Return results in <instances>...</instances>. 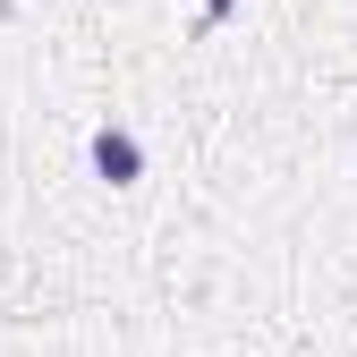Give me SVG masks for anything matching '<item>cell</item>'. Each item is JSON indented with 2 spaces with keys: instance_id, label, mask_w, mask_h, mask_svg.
Masks as SVG:
<instances>
[{
  "instance_id": "1",
  "label": "cell",
  "mask_w": 357,
  "mask_h": 357,
  "mask_svg": "<svg viewBox=\"0 0 357 357\" xmlns=\"http://www.w3.org/2000/svg\"><path fill=\"white\" fill-rule=\"evenodd\" d=\"M94 170L111 178V188H128V178L145 170V153H137V137H128V128H102V137H94Z\"/></svg>"
},
{
  "instance_id": "2",
  "label": "cell",
  "mask_w": 357,
  "mask_h": 357,
  "mask_svg": "<svg viewBox=\"0 0 357 357\" xmlns=\"http://www.w3.org/2000/svg\"><path fill=\"white\" fill-rule=\"evenodd\" d=\"M230 9H238V0H204V17H230Z\"/></svg>"
}]
</instances>
